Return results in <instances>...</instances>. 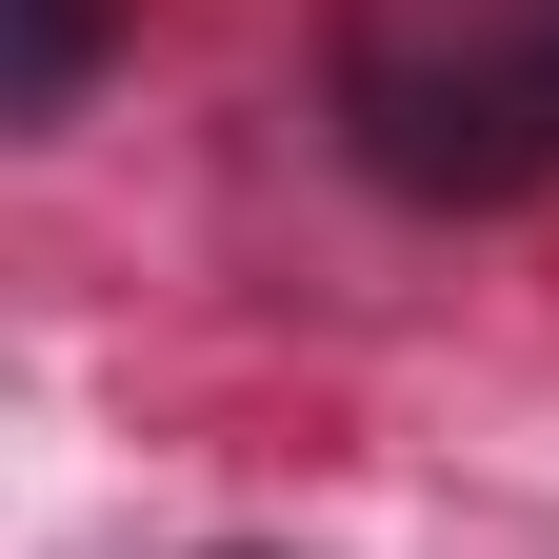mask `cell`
I'll list each match as a JSON object with an SVG mask.
<instances>
[{
	"instance_id": "cell-1",
	"label": "cell",
	"mask_w": 559,
	"mask_h": 559,
	"mask_svg": "<svg viewBox=\"0 0 559 559\" xmlns=\"http://www.w3.org/2000/svg\"><path fill=\"white\" fill-rule=\"evenodd\" d=\"M340 140L400 200H520L559 180V40H479V21H360L340 40Z\"/></svg>"
},
{
	"instance_id": "cell-2",
	"label": "cell",
	"mask_w": 559,
	"mask_h": 559,
	"mask_svg": "<svg viewBox=\"0 0 559 559\" xmlns=\"http://www.w3.org/2000/svg\"><path fill=\"white\" fill-rule=\"evenodd\" d=\"M120 21H140V0H0V120H60L120 60Z\"/></svg>"
}]
</instances>
